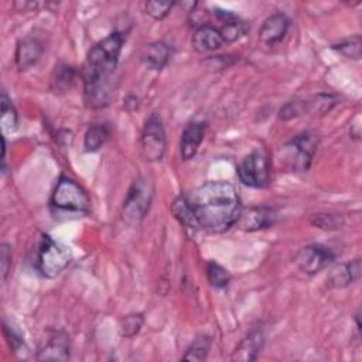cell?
I'll return each mask as SVG.
<instances>
[{
    "instance_id": "1",
    "label": "cell",
    "mask_w": 362,
    "mask_h": 362,
    "mask_svg": "<svg viewBox=\"0 0 362 362\" xmlns=\"http://www.w3.org/2000/svg\"><path fill=\"white\" fill-rule=\"evenodd\" d=\"M195 228L225 232L232 228L242 212L240 198L230 182L206 181L184 194Z\"/></svg>"
},
{
    "instance_id": "2",
    "label": "cell",
    "mask_w": 362,
    "mask_h": 362,
    "mask_svg": "<svg viewBox=\"0 0 362 362\" xmlns=\"http://www.w3.org/2000/svg\"><path fill=\"white\" fill-rule=\"evenodd\" d=\"M124 35L119 31L95 44L85 59L81 75L83 82V100L90 109L107 106L115 93V75Z\"/></svg>"
},
{
    "instance_id": "3",
    "label": "cell",
    "mask_w": 362,
    "mask_h": 362,
    "mask_svg": "<svg viewBox=\"0 0 362 362\" xmlns=\"http://www.w3.org/2000/svg\"><path fill=\"white\" fill-rule=\"evenodd\" d=\"M55 214L86 215L90 211V199L86 191L72 178L61 175L49 199Z\"/></svg>"
},
{
    "instance_id": "4",
    "label": "cell",
    "mask_w": 362,
    "mask_h": 362,
    "mask_svg": "<svg viewBox=\"0 0 362 362\" xmlns=\"http://www.w3.org/2000/svg\"><path fill=\"white\" fill-rule=\"evenodd\" d=\"M318 137L311 132H303L281 146L280 161L290 171H307L318 148Z\"/></svg>"
},
{
    "instance_id": "5",
    "label": "cell",
    "mask_w": 362,
    "mask_h": 362,
    "mask_svg": "<svg viewBox=\"0 0 362 362\" xmlns=\"http://www.w3.org/2000/svg\"><path fill=\"white\" fill-rule=\"evenodd\" d=\"M154 187L150 178L137 177L127 189L124 201L122 204V219L127 225H139L147 215L153 201Z\"/></svg>"
},
{
    "instance_id": "6",
    "label": "cell",
    "mask_w": 362,
    "mask_h": 362,
    "mask_svg": "<svg viewBox=\"0 0 362 362\" xmlns=\"http://www.w3.org/2000/svg\"><path fill=\"white\" fill-rule=\"evenodd\" d=\"M72 259L71 249L48 235H42L37 250V269L48 279L57 277Z\"/></svg>"
},
{
    "instance_id": "7",
    "label": "cell",
    "mask_w": 362,
    "mask_h": 362,
    "mask_svg": "<svg viewBox=\"0 0 362 362\" xmlns=\"http://www.w3.org/2000/svg\"><path fill=\"white\" fill-rule=\"evenodd\" d=\"M167 148V137L161 117L157 113H151L141 129L140 134V151L146 161L156 163L164 157Z\"/></svg>"
},
{
    "instance_id": "8",
    "label": "cell",
    "mask_w": 362,
    "mask_h": 362,
    "mask_svg": "<svg viewBox=\"0 0 362 362\" xmlns=\"http://www.w3.org/2000/svg\"><path fill=\"white\" fill-rule=\"evenodd\" d=\"M240 182L250 188H264L270 180V165L266 154L260 150L249 153L236 167Z\"/></svg>"
},
{
    "instance_id": "9",
    "label": "cell",
    "mask_w": 362,
    "mask_h": 362,
    "mask_svg": "<svg viewBox=\"0 0 362 362\" xmlns=\"http://www.w3.org/2000/svg\"><path fill=\"white\" fill-rule=\"evenodd\" d=\"M334 250L322 243H311L301 247L296 256V263L305 274H317L335 262Z\"/></svg>"
},
{
    "instance_id": "10",
    "label": "cell",
    "mask_w": 362,
    "mask_h": 362,
    "mask_svg": "<svg viewBox=\"0 0 362 362\" xmlns=\"http://www.w3.org/2000/svg\"><path fill=\"white\" fill-rule=\"evenodd\" d=\"M277 222V212L270 206H252L240 212L238 226L245 232L269 228Z\"/></svg>"
},
{
    "instance_id": "11",
    "label": "cell",
    "mask_w": 362,
    "mask_h": 362,
    "mask_svg": "<svg viewBox=\"0 0 362 362\" xmlns=\"http://www.w3.org/2000/svg\"><path fill=\"white\" fill-rule=\"evenodd\" d=\"M69 351V337L64 331H52L41 344L37 361H66Z\"/></svg>"
},
{
    "instance_id": "12",
    "label": "cell",
    "mask_w": 362,
    "mask_h": 362,
    "mask_svg": "<svg viewBox=\"0 0 362 362\" xmlns=\"http://www.w3.org/2000/svg\"><path fill=\"white\" fill-rule=\"evenodd\" d=\"M288 27H290L288 17L283 13H274L263 21L259 30V40L262 44L267 47H276L284 40L288 31Z\"/></svg>"
},
{
    "instance_id": "13",
    "label": "cell",
    "mask_w": 362,
    "mask_h": 362,
    "mask_svg": "<svg viewBox=\"0 0 362 362\" xmlns=\"http://www.w3.org/2000/svg\"><path fill=\"white\" fill-rule=\"evenodd\" d=\"M173 58V48L164 41L146 44L140 52V61L151 71H161Z\"/></svg>"
},
{
    "instance_id": "14",
    "label": "cell",
    "mask_w": 362,
    "mask_h": 362,
    "mask_svg": "<svg viewBox=\"0 0 362 362\" xmlns=\"http://www.w3.org/2000/svg\"><path fill=\"white\" fill-rule=\"evenodd\" d=\"M205 129L206 124L204 122H191L184 127L180 140V156L184 161L195 157L205 137Z\"/></svg>"
},
{
    "instance_id": "15",
    "label": "cell",
    "mask_w": 362,
    "mask_h": 362,
    "mask_svg": "<svg viewBox=\"0 0 362 362\" xmlns=\"http://www.w3.org/2000/svg\"><path fill=\"white\" fill-rule=\"evenodd\" d=\"M44 47L35 37H24L16 47V65L20 71L33 68L42 57Z\"/></svg>"
},
{
    "instance_id": "16",
    "label": "cell",
    "mask_w": 362,
    "mask_h": 362,
    "mask_svg": "<svg viewBox=\"0 0 362 362\" xmlns=\"http://www.w3.org/2000/svg\"><path fill=\"white\" fill-rule=\"evenodd\" d=\"M191 44L195 51L204 54V52H212L219 49L225 44V41L218 27L204 23L194 30Z\"/></svg>"
},
{
    "instance_id": "17",
    "label": "cell",
    "mask_w": 362,
    "mask_h": 362,
    "mask_svg": "<svg viewBox=\"0 0 362 362\" xmlns=\"http://www.w3.org/2000/svg\"><path fill=\"white\" fill-rule=\"evenodd\" d=\"M264 345V332L260 328L252 329L236 346L232 354V361L252 362L256 361Z\"/></svg>"
},
{
    "instance_id": "18",
    "label": "cell",
    "mask_w": 362,
    "mask_h": 362,
    "mask_svg": "<svg viewBox=\"0 0 362 362\" xmlns=\"http://www.w3.org/2000/svg\"><path fill=\"white\" fill-rule=\"evenodd\" d=\"M359 277H361V260L355 259L352 262L335 266L328 276V284L334 288H344L358 281Z\"/></svg>"
},
{
    "instance_id": "19",
    "label": "cell",
    "mask_w": 362,
    "mask_h": 362,
    "mask_svg": "<svg viewBox=\"0 0 362 362\" xmlns=\"http://www.w3.org/2000/svg\"><path fill=\"white\" fill-rule=\"evenodd\" d=\"M75 79V69L68 64L55 65L51 75V89L54 92H66Z\"/></svg>"
},
{
    "instance_id": "20",
    "label": "cell",
    "mask_w": 362,
    "mask_h": 362,
    "mask_svg": "<svg viewBox=\"0 0 362 362\" xmlns=\"http://www.w3.org/2000/svg\"><path fill=\"white\" fill-rule=\"evenodd\" d=\"M110 130L109 126L105 123H95L89 126V129L85 133L83 146L86 151H98L105 141L109 139Z\"/></svg>"
},
{
    "instance_id": "21",
    "label": "cell",
    "mask_w": 362,
    "mask_h": 362,
    "mask_svg": "<svg viewBox=\"0 0 362 362\" xmlns=\"http://www.w3.org/2000/svg\"><path fill=\"white\" fill-rule=\"evenodd\" d=\"M212 339L208 335H198L192 342L188 345L185 354L182 355L184 361H192V362H202L206 359L209 351H211Z\"/></svg>"
},
{
    "instance_id": "22",
    "label": "cell",
    "mask_w": 362,
    "mask_h": 362,
    "mask_svg": "<svg viewBox=\"0 0 362 362\" xmlns=\"http://www.w3.org/2000/svg\"><path fill=\"white\" fill-rule=\"evenodd\" d=\"M338 103V98L332 93H318L308 100H304L305 113L325 115Z\"/></svg>"
},
{
    "instance_id": "23",
    "label": "cell",
    "mask_w": 362,
    "mask_h": 362,
    "mask_svg": "<svg viewBox=\"0 0 362 362\" xmlns=\"http://www.w3.org/2000/svg\"><path fill=\"white\" fill-rule=\"evenodd\" d=\"M331 48L339 54H342L346 58L351 59H359L362 55V38L359 34H355L352 37L339 40L338 42H334Z\"/></svg>"
},
{
    "instance_id": "24",
    "label": "cell",
    "mask_w": 362,
    "mask_h": 362,
    "mask_svg": "<svg viewBox=\"0 0 362 362\" xmlns=\"http://www.w3.org/2000/svg\"><path fill=\"white\" fill-rule=\"evenodd\" d=\"M171 212L174 215V218L187 229H191V230H197L195 228V222H194V218H192V214L189 211V206L187 204V199L182 195H178L173 204H171Z\"/></svg>"
},
{
    "instance_id": "25",
    "label": "cell",
    "mask_w": 362,
    "mask_h": 362,
    "mask_svg": "<svg viewBox=\"0 0 362 362\" xmlns=\"http://www.w3.org/2000/svg\"><path fill=\"white\" fill-rule=\"evenodd\" d=\"M0 105H1L0 123H1L3 133L14 132L17 129V112H16L11 100L6 95V92H3L0 96Z\"/></svg>"
},
{
    "instance_id": "26",
    "label": "cell",
    "mask_w": 362,
    "mask_h": 362,
    "mask_svg": "<svg viewBox=\"0 0 362 362\" xmlns=\"http://www.w3.org/2000/svg\"><path fill=\"white\" fill-rule=\"evenodd\" d=\"M144 324V315L141 313H130L120 318L119 329L123 338H133L139 334Z\"/></svg>"
},
{
    "instance_id": "27",
    "label": "cell",
    "mask_w": 362,
    "mask_h": 362,
    "mask_svg": "<svg viewBox=\"0 0 362 362\" xmlns=\"http://www.w3.org/2000/svg\"><path fill=\"white\" fill-rule=\"evenodd\" d=\"M206 279L209 281V284L214 287V288H218V290H222V288H226L229 286V281H230V274L229 272L222 267L221 264L215 263V262H209L206 264Z\"/></svg>"
},
{
    "instance_id": "28",
    "label": "cell",
    "mask_w": 362,
    "mask_h": 362,
    "mask_svg": "<svg viewBox=\"0 0 362 362\" xmlns=\"http://www.w3.org/2000/svg\"><path fill=\"white\" fill-rule=\"evenodd\" d=\"M310 222H311V225L321 228V229H337L344 223V219L338 214L318 212V214L311 215Z\"/></svg>"
},
{
    "instance_id": "29",
    "label": "cell",
    "mask_w": 362,
    "mask_h": 362,
    "mask_svg": "<svg viewBox=\"0 0 362 362\" xmlns=\"http://www.w3.org/2000/svg\"><path fill=\"white\" fill-rule=\"evenodd\" d=\"M175 6V1H147L144 3V13L150 16L153 20H163L168 16V13Z\"/></svg>"
},
{
    "instance_id": "30",
    "label": "cell",
    "mask_w": 362,
    "mask_h": 362,
    "mask_svg": "<svg viewBox=\"0 0 362 362\" xmlns=\"http://www.w3.org/2000/svg\"><path fill=\"white\" fill-rule=\"evenodd\" d=\"M305 113V105L304 100H290L286 105H283L279 110V119L280 120H291L294 117H298Z\"/></svg>"
},
{
    "instance_id": "31",
    "label": "cell",
    "mask_w": 362,
    "mask_h": 362,
    "mask_svg": "<svg viewBox=\"0 0 362 362\" xmlns=\"http://www.w3.org/2000/svg\"><path fill=\"white\" fill-rule=\"evenodd\" d=\"M11 267V247L7 243H1L0 246V269H1V280L4 281L10 273Z\"/></svg>"
},
{
    "instance_id": "32",
    "label": "cell",
    "mask_w": 362,
    "mask_h": 362,
    "mask_svg": "<svg viewBox=\"0 0 362 362\" xmlns=\"http://www.w3.org/2000/svg\"><path fill=\"white\" fill-rule=\"evenodd\" d=\"M3 331H4V335L7 338V342L10 345V348L14 351V352H18L20 348L24 345V341L21 339V337L11 328L8 327L6 322L3 325Z\"/></svg>"
}]
</instances>
